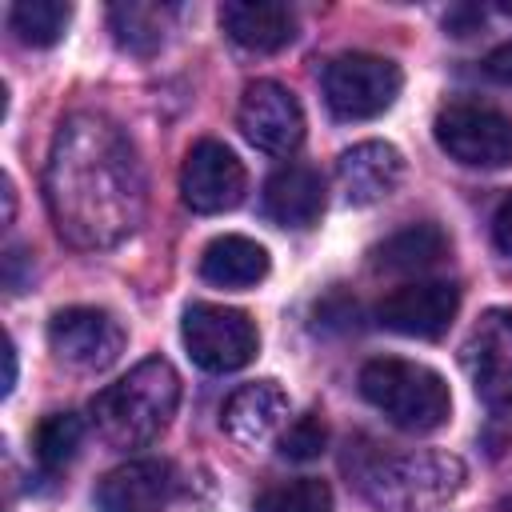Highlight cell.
Masks as SVG:
<instances>
[{"label":"cell","instance_id":"obj_5","mask_svg":"<svg viewBox=\"0 0 512 512\" xmlns=\"http://www.w3.org/2000/svg\"><path fill=\"white\" fill-rule=\"evenodd\" d=\"M324 104L332 108V116L340 120H372L380 112H388L400 96V68L388 56H372V52H344L336 60H328L324 68Z\"/></svg>","mask_w":512,"mask_h":512},{"label":"cell","instance_id":"obj_28","mask_svg":"<svg viewBox=\"0 0 512 512\" xmlns=\"http://www.w3.org/2000/svg\"><path fill=\"white\" fill-rule=\"evenodd\" d=\"M12 384H16V344L8 340V348H4V392H12Z\"/></svg>","mask_w":512,"mask_h":512},{"label":"cell","instance_id":"obj_3","mask_svg":"<svg viewBox=\"0 0 512 512\" xmlns=\"http://www.w3.org/2000/svg\"><path fill=\"white\" fill-rule=\"evenodd\" d=\"M176 404H180L176 368L160 356H148L128 376L96 392L88 404V416L100 440H108L112 448H140L168 428V420L176 416Z\"/></svg>","mask_w":512,"mask_h":512},{"label":"cell","instance_id":"obj_23","mask_svg":"<svg viewBox=\"0 0 512 512\" xmlns=\"http://www.w3.org/2000/svg\"><path fill=\"white\" fill-rule=\"evenodd\" d=\"M328 508H332V492L316 476L280 480V484L264 488L252 504V512H328Z\"/></svg>","mask_w":512,"mask_h":512},{"label":"cell","instance_id":"obj_4","mask_svg":"<svg viewBox=\"0 0 512 512\" xmlns=\"http://www.w3.org/2000/svg\"><path fill=\"white\" fill-rule=\"evenodd\" d=\"M360 396L404 432H436L452 416V392L440 372L400 356H376L360 368Z\"/></svg>","mask_w":512,"mask_h":512},{"label":"cell","instance_id":"obj_26","mask_svg":"<svg viewBox=\"0 0 512 512\" xmlns=\"http://www.w3.org/2000/svg\"><path fill=\"white\" fill-rule=\"evenodd\" d=\"M484 76L496 84H512V40L484 56Z\"/></svg>","mask_w":512,"mask_h":512},{"label":"cell","instance_id":"obj_14","mask_svg":"<svg viewBox=\"0 0 512 512\" xmlns=\"http://www.w3.org/2000/svg\"><path fill=\"white\" fill-rule=\"evenodd\" d=\"M404 180V156L396 144L388 140H364L352 144L348 152H340L336 160V188L348 204L364 208L376 204L384 196H392Z\"/></svg>","mask_w":512,"mask_h":512},{"label":"cell","instance_id":"obj_21","mask_svg":"<svg viewBox=\"0 0 512 512\" xmlns=\"http://www.w3.org/2000/svg\"><path fill=\"white\" fill-rule=\"evenodd\" d=\"M72 20V8L64 0H20L8 8V28L28 48H52Z\"/></svg>","mask_w":512,"mask_h":512},{"label":"cell","instance_id":"obj_2","mask_svg":"<svg viewBox=\"0 0 512 512\" xmlns=\"http://www.w3.org/2000/svg\"><path fill=\"white\" fill-rule=\"evenodd\" d=\"M360 496L376 512H436L444 508L468 480L460 456L440 448L420 452H372L364 464L352 468Z\"/></svg>","mask_w":512,"mask_h":512},{"label":"cell","instance_id":"obj_19","mask_svg":"<svg viewBox=\"0 0 512 512\" xmlns=\"http://www.w3.org/2000/svg\"><path fill=\"white\" fill-rule=\"evenodd\" d=\"M448 256V236L436 224H408L372 248V264L384 272H428Z\"/></svg>","mask_w":512,"mask_h":512},{"label":"cell","instance_id":"obj_17","mask_svg":"<svg viewBox=\"0 0 512 512\" xmlns=\"http://www.w3.org/2000/svg\"><path fill=\"white\" fill-rule=\"evenodd\" d=\"M220 28L248 52H280L296 40V12L276 0H228L220 8Z\"/></svg>","mask_w":512,"mask_h":512},{"label":"cell","instance_id":"obj_8","mask_svg":"<svg viewBox=\"0 0 512 512\" xmlns=\"http://www.w3.org/2000/svg\"><path fill=\"white\" fill-rule=\"evenodd\" d=\"M244 192H248V172L228 144L200 140L188 148V156L180 164V200L192 212H200V216L232 212L244 200Z\"/></svg>","mask_w":512,"mask_h":512},{"label":"cell","instance_id":"obj_22","mask_svg":"<svg viewBox=\"0 0 512 512\" xmlns=\"http://www.w3.org/2000/svg\"><path fill=\"white\" fill-rule=\"evenodd\" d=\"M80 440H84L80 416H72V412H48L36 424V432H32V452H36V460H40L44 472H60L76 456Z\"/></svg>","mask_w":512,"mask_h":512},{"label":"cell","instance_id":"obj_18","mask_svg":"<svg viewBox=\"0 0 512 512\" xmlns=\"http://www.w3.org/2000/svg\"><path fill=\"white\" fill-rule=\"evenodd\" d=\"M200 276L216 288H252L268 276V252L248 236H216L200 252Z\"/></svg>","mask_w":512,"mask_h":512},{"label":"cell","instance_id":"obj_13","mask_svg":"<svg viewBox=\"0 0 512 512\" xmlns=\"http://www.w3.org/2000/svg\"><path fill=\"white\" fill-rule=\"evenodd\" d=\"M176 492V472L168 460L144 456L112 468L96 488V512H164Z\"/></svg>","mask_w":512,"mask_h":512},{"label":"cell","instance_id":"obj_24","mask_svg":"<svg viewBox=\"0 0 512 512\" xmlns=\"http://www.w3.org/2000/svg\"><path fill=\"white\" fill-rule=\"evenodd\" d=\"M324 448H328V424H324L316 412L296 416V420L284 428V436H280V456H284V460H296V464L316 460Z\"/></svg>","mask_w":512,"mask_h":512},{"label":"cell","instance_id":"obj_25","mask_svg":"<svg viewBox=\"0 0 512 512\" xmlns=\"http://www.w3.org/2000/svg\"><path fill=\"white\" fill-rule=\"evenodd\" d=\"M492 240H496V248L504 252V256H512V192L496 204V212H492Z\"/></svg>","mask_w":512,"mask_h":512},{"label":"cell","instance_id":"obj_16","mask_svg":"<svg viewBox=\"0 0 512 512\" xmlns=\"http://www.w3.org/2000/svg\"><path fill=\"white\" fill-rule=\"evenodd\" d=\"M264 216L276 228H312L324 212V180L308 164H284L264 180Z\"/></svg>","mask_w":512,"mask_h":512},{"label":"cell","instance_id":"obj_15","mask_svg":"<svg viewBox=\"0 0 512 512\" xmlns=\"http://www.w3.org/2000/svg\"><path fill=\"white\" fill-rule=\"evenodd\" d=\"M288 420V396L276 380H252L240 384L224 408H220V428L228 432V440H236L240 448H260L268 444Z\"/></svg>","mask_w":512,"mask_h":512},{"label":"cell","instance_id":"obj_1","mask_svg":"<svg viewBox=\"0 0 512 512\" xmlns=\"http://www.w3.org/2000/svg\"><path fill=\"white\" fill-rule=\"evenodd\" d=\"M44 200L56 232L76 248H116L144 220V168L132 140L100 112L60 120L48 164Z\"/></svg>","mask_w":512,"mask_h":512},{"label":"cell","instance_id":"obj_27","mask_svg":"<svg viewBox=\"0 0 512 512\" xmlns=\"http://www.w3.org/2000/svg\"><path fill=\"white\" fill-rule=\"evenodd\" d=\"M480 24H484V12H480V8H452V12L444 16V28H448L452 36H472Z\"/></svg>","mask_w":512,"mask_h":512},{"label":"cell","instance_id":"obj_20","mask_svg":"<svg viewBox=\"0 0 512 512\" xmlns=\"http://www.w3.org/2000/svg\"><path fill=\"white\" fill-rule=\"evenodd\" d=\"M108 28L116 36V44L132 56H152L164 44V28H168V8L160 4H144V0H128V4H112L108 8Z\"/></svg>","mask_w":512,"mask_h":512},{"label":"cell","instance_id":"obj_11","mask_svg":"<svg viewBox=\"0 0 512 512\" xmlns=\"http://www.w3.org/2000/svg\"><path fill=\"white\" fill-rule=\"evenodd\" d=\"M460 312V288L452 280H412L392 288L376 304V320L388 332L412 336V340H436Z\"/></svg>","mask_w":512,"mask_h":512},{"label":"cell","instance_id":"obj_12","mask_svg":"<svg viewBox=\"0 0 512 512\" xmlns=\"http://www.w3.org/2000/svg\"><path fill=\"white\" fill-rule=\"evenodd\" d=\"M464 368L488 408L512 404V308H488L464 340Z\"/></svg>","mask_w":512,"mask_h":512},{"label":"cell","instance_id":"obj_10","mask_svg":"<svg viewBox=\"0 0 512 512\" xmlns=\"http://www.w3.org/2000/svg\"><path fill=\"white\" fill-rule=\"evenodd\" d=\"M48 348L80 372H100L120 360L124 324L104 308H88V304L60 308L48 320Z\"/></svg>","mask_w":512,"mask_h":512},{"label":"cell","instance_id":"obj_9","mask_svg":"<svg viewBox=\"0 0 512 512\" xmlns=\"http://www.w3.org/2000/svg\"><path fill=\"white\" fill-rule=\"evenodd\" d=\"M236 124H240L244 140L268 156H292L304 140V108L276 80H252L244 88Z\"/></svg>","mask_w":512,"mask_h":512},{"label":"cell","instance_id":"obj_7","mask_svg":"<svg viewBox=\"0 0 512 512\" xmlns=\"http://www.w3.org/2000/svg\"><path fill=\"white\" fill-rule=\"evenodd\" d=\"M180 336L192 364H200L204 372H236L260 348V332L252 316L224 304H188L180 320Z\"/></svg>","mask_w":512,"mask_h":512},{"label":"cell","instance_id":"obj_6","mask_svg":"<svg viewBox=\"0 0 512 512\" xmlns=\"http://www.w3.org/2000/svg\"><path fill=\"white\" fill-rule=\"evenodd\" d=\"M432 136L448 160L464 168H504L512 164V120L476 100H452L436 112Z\"/></svg>","mask_w":512,"mask_h":512}]
</instances>
